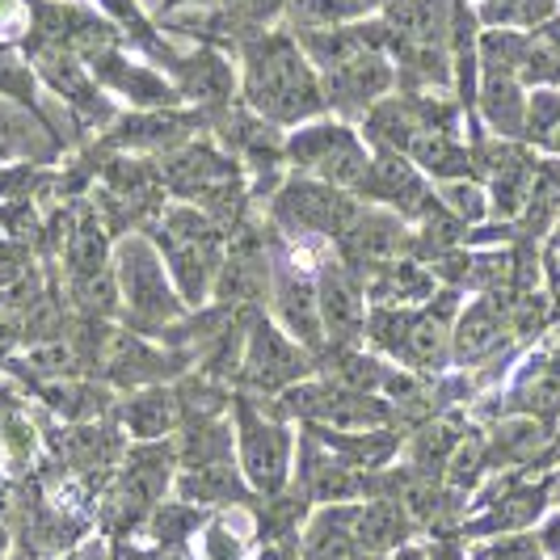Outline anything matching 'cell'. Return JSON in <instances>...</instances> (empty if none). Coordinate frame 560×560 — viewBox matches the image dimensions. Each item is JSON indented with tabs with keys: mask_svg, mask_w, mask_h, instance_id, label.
Instances as JSON below:
<instances>
[{
	"mask_svg": "<svg viewBox=\"0 0 560 560\" xmlns=\"http://www.w3.org/2000/svg\"><path fill=\"white\" fill-rule=\"evenodd\" d=\"M253 102L261 110L279 114V118H295V114H308L320 106L316 84L304 72V63L291 56L282 43L253 56Z\"/></svg>",
	"mask_w": 560,
	"mask_h": 560,
	"instance_id": "cell-1",
	"label": "cell"
},
{
	"mask_svg": "<svg viewBox=\"0 0 560 560\" xmlns=\"http://www.w3.org/2000/svg\"><path fill=\"white\" fill-rule=\"evenodd\" d=\"M122 282H127V295L131 304L148 316H161V312H173L177 304L168 300V287L161 279V266L156 257L143 249V245H127L122 249Z\"/></svg>",
	"mask_w": 560,
	"mask_h": 560,
	"instance_id": "cell-2",
	"label": "cell"
},
{
	"mask_svg": "<svg viewBox=\"0 0 560 560\" xmlns=\"http://www.w3.org/2000/svg\"><path fill=\"white\" fill-rule=\"evenodd\" d=\"M245 459H249V472L261 489H279L282 464H287V439H282V430L257 425L245 413Z\"/></svg>",
	"mask_w": 560,
	"mask_h": 560,
	"instance_id": "cell-3",
	"label": "cell"
},
{
	"mask_svg": "<svg viewBox=\"0 0 560 560\" xmlns=\"http://www.w3.org/2000/svg\"><path fill=\"white\" fill-rule=\"evenodd\" d=\"M295 371H304V363L287 350L279 341V334L275 329H257V337H253V354H249V380H257V384H266V388H275V384H282V380H291Z\"/></svg>",
	"mask_w": 560,
	"mask_h": 560,
	"instance_id": "cell-4",
	"label": "cell"
},
{
	"mask_svg": "<svg viewBox=\"0 0 560 560\" xmlns=\"http://www.w3.org/2000/svg\"><path fill=\"white\" fill-rule=\"evenodd\" d=\"M325 312H329V325H334L337 334L354 337V329H359V300H354V291L341 279H334V275L325 282Z\"/></svg>",
	"mask_w": 560,
	"mask_h": 560,
	"instance_id": "cell-5",
	"label": "cell"
},
{
	"mask_svg": "<svg viewBox=\"0 0 560 560\" xmlns=\"http://www.w3.org/2000/svg\"><path fill=\"white\" fill-rule=\"evenodd\" d=\"M168 413H173L168 396L152 393V396H143V400H136V405L127 409V421H131V430H136V434H161V430L168 425Z\"/></svg>",
	"mask_w": 560,
	"mask_h": 560,
	"instance_id": "cell-6",
	"label": "cell"
},
{
	"mask_svg": "<svg viewBox=\"0 0 560 560\" xmlns=\"http://www.w3.org/2000/svg\"><path fill=\"white\" fill-rule=\"evenodd\" d=\"M400 532V518H396L393 505H375L363 514V544L366 548H388Z\"/></svg>",
	"mask_w": 560,
	"mask_h": 560,
	"instance_id": "cell-7",
	"label": "cell"
},
{
	"mask_svg": "<svg viewBox=\"0 0 560 560\" xmlns=\"http://www.w3.org/2000/svg\"><path fill=\"white\" fill-rule=\"evenodd\" d=\"M304 560H346V535L337 532L334 523H316V532L308 535V548H304Z\"/></svg>",
	"mask_w": 560,
	"mask_h": 560,
	"instance_id": "cell-8",
	"label": "cell"
},
{
	"mask_svg": "<svg viewBox=\"0 0 560 560\" xmlns=\"http://www.w3.org/2000/svg\"><path fill=\"white\" fill-rule=\"evenodd\" d=\"M18 13V0H0V18H13Z\"/></svg>",
	"mask_w": 560,
	"mask_h": 560,
	"instance_id": "cell-9",
	"label": "cell"
},
{
	"mask_svg": "<svg viewBox=\"0 0 560 560\" xmlns=\"http://www.w3.org/2000/svg\"><path fill=\"white\" fill-rule=\"evenodd\" d=\"M266 560H291V552H270Z\"/></svg>",
	"mask_w": 560,
	"mask_h": 560,
	"instance_id": "cell-10",
	"label": "cell"
},
{
	"mask_svg": "<svg viewBox=\"0 0 560 560\" xmlns=\"http://www.w3.org/2000/svg\"><path fill=\"white\" fill-rule=\"evenodd\" d=\"M173 4H177V0H173Z\"/></svg>",
	"mask_w": 560,
	"mask_h": 560,
	"instance_id": "cell-11",
	"label": "cell"
}]
</instances>
